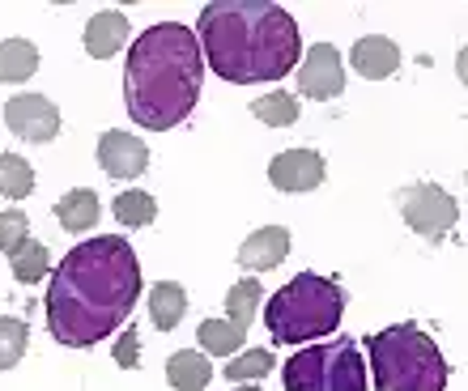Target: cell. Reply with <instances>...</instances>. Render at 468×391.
Listing matches in <instances>:
<instances>
[{"label": "cell", "instance_id": "cell-1", "mask_svg": "<svg viewBox=\"0 0 468 391\" xmlns=\"http://www.w3.org/2000/svg\"><path fill=\"white\" fill-rule=\"evenodd\" d=\"M141 293V259L120 234L77 243L51 272L48 332L69 349H94L128 323Z\"/></svg>", "mask_w": 468, "mask_h": 391}, {"label": "cell", "instance_id": "cell-2", "mask_svg": "<svg viewBox=\"0 0 468 391\" xmlns=\"http://www.w3.org/2000/svg\"><path fill=\"white\" fill-rule=\"evenodd\" d=\"M200 56L230 86L282 81L298 64L294 17L272 0H213L200 9Z\"/></svg>", "mask_w": 468, "mask_h": 391}, {"label": "cell", "instance_id": "cell-3", "mask_svg": "<svg viewBox=\"0 0 468 391\" xmlns=\"http://www.w3.org/2000/svg\"><path fill=\"white\" fill-rule=\"evenodd\" d=\"M205 81V56L197 35L179 22H158L141 30L123 64V102L141 128L171 132L192 115Z\"/></svg>", "mask_w": 468, "mask_h": 391}, {"label": "cell", "instance_id": "cell-4", "mask_svg": "<svg viewBox=\"0 0 468 391\" xmlns=\"http://www.w3.org/2000/svg\"><path fill=\"white\" fill-rule=\"evenodd\" d=\"M341 315H346V290L328 277L298 272L294 281L272 290L264 306V328L272 344H307L333 336L341 328Z\"/></svg>", "mask_w": 468, "mask_h": 391}, {"label": "cell", "instance_id": "cell-5", "mask_svg": "<svg viewBox=\"0 0 468 391\" xmlns=\"http://www.w3.org/2000/svg\"><path fill=\"white\" fill-rule=\"evenodd\" d=\"M370 366H375V391H443L447 362L431 332L418 323H392L367 341Z\"/></svg>", "mask_w": 468, "mask_h": 391}, {"label": "cell", "instance_id": "cell-6", "mask_svg": "<svg viewBox=\"0 0 468 391\" xmlns=\"http://www.w3.org/2000/svg\"><path fill=\"white\" fill-rule=\"evenodd\" d=\"M285 391H367V357L349 336L298 349L282 370Z\"/></svg>", "mask_w": 468, "mask_h": 391}, {"label": "cell", "instance_id": "cell-7", "mask_svg": "<svg viewBox=\"0 0 468 391\" xmlns=\"http://www.w3.org/2000/svg\"><path fill=\"white\" fill-rule=\"evenodd\" d=\"M396 205H400V213H405L409 226H413L421 238H431V243H439L443 234H452V226L460 221L456 196H447L443 187H434V184L405 187V192L396 196Z\"/></svg>", "mask_w": 468, "mask_h": 391}, {"label": "cell", "instance_id": "cell-8", "mask_svg": "<svg viewBox=\"0 0 468 391\" xmlns=\"http://www.w3.org/2000/svg\"><path fill=\"white\" fill-rule=\"evenodd\" d=\"M5 123H9L13 136H22V141H56L60 136V107L43 94H17L5 102Z\"/></svg>", "mask_w": 468, "mask_h": 391}, {"label": "cell", "instance_id": "cell-9", "mask_svg": "<svg viewBox=\"0 0 468 391\" xmlns=\"http://www.w3.org/2000/svg\"><path fill=\"white\" fill-rule=\"evenodd\" d=\"M298 90L315 102H328L346 90V69H341V51L333 43H315L307 51V60L298 69Z\"/></svg>", "mask_w": 468, "mask_h": 391}, {"label": "cell", "instance_id": "cell-10", "mask_svg": "<svg viewBox=\"0 0 468 391\" xmlns=\"http://www.w3.org/2000/svg\"><path fill=\"white\" fill-rule=\"evenodd\" d=\"M269 184L277 192H315L324 184V158L315 149H285L269 162Z\"/></svg>", "mask_w": 468, "mask_h": 391}, {"label": "cell", "instance_id": "cell-11", "mask_svg": "<svg viewBox=\"0 0 468 391\" xmlns=\"http://www.w3.org/2000/svg\"><path fill=\"white\" fill-rule=\"evenodd\" d=\"M99 166L112 179H136V174H145L149 166V149L136 141L133 132H102L99 141Z\"/></svg>", "mask_w": 468, "mask_h": 391}, {"label": "cell", "instance_id": "cell-12", "mask_svg": "<svg viewBox=\"0 0 468 391\" xmlns=\"http://www.w3.org/2000/svg\"><path fill=\"white\" fill-rule=\"evenodd\" d=\"M290 256V230L285 226H264L239 247V264L251 272H269Z\"/></svg>", "mask_w": 468, "mask_h": 391}, {"label": "cell", "instance_id": "cell-13", "mask_svg": "<svg viewBox=\"0 0 468 391\" xmlns=\"http://www.w3.org/2000/svg\"><path fill=\"white\" fill-rule=\"evenodd\" d=\"M123 43H128V17L120 9H99L86 22V56L112 60L115 51H123Z\"/></svg>", "mask_w": 468, "mask_h": 391}, {"label": "cell", "instance_id": "cell-14", "mask_svg": "<svg viewBox=\"0 0 468 391\" xmlns=\"http://www.w3.org/2000/svg\"><path fill=\"white\" fill-rule=\"evenodd\" d=\"M349 60H354V69L367 77V81H383V77H392L396 69H400V51H396L392 38L367 35V38H357L354 43Z\"/></svg>", "mask_w": 468, "mask_h": 391}, {"label": "cell", "instance_id": "cell-15", "mask_svg": "<svg viewBox=\"0 0 468 391\" xmlns=\"http://www.w3.org/2000/svg\"><path fill=\"white\" fill-rule=\"evenodd\" d=\"M187 315V290L179 281H158L149 290V319L158 332H175Z\"/></svg>", "mask_w": 468, "mask_h": 391}, {"label": "cell", "instance_id": "cell-16", "mask_svg": "<svg viewBox=\"0 0 468 391\" xmlns=\"http://www.w3.org/2000/svg\"><path fill=\"white\" fill-rule=\"evenodd\" d=\"M166 379H171L175 391H200V387H209L213 366H209V357L197 354V349H179L166 362Z\"/></svg>", "mask_w": 468, "mask_h": 391}, {"label": "cell", "instance_id": "cell-17", "mask_svg": "<svg viewBox=\"0 0 468 391\" xmlns=\"http://www.w3.org/2000/svg\"><path fill=\"white\" fill-rule=\"evenodd\" d=\"M56 221H60L64 230H73V234L90 230V226L99 221V196L90 192V187H77V192H69L60 205H56Z\"/></svg>", "mask_w": 468, "mask_h": 391}, {"label": "cell", "instance_id": "cell-18", "mask_svg": "<svg viewBox=\"0 0 468 391\" xmlns=\"http://www.w3.org/2000/svg\"><path fill=\"white\" fill-rule=\"evenodd\" d=\"M38 69V51L26 38H5L0 43V81H26Z\"/></svg>", "mask_w": 468, "mask_h": 391}, {"label": "cell", "instance_id": "cell-19", "mask_svg": "<svg viewBox=\"0 0 468 391\" xmlns=\"http://www.w3.org/2000/svg\"><path fill=\"white\" fill-rule=\"evenodd\" d=\"M197 336H200V344H205V354L230 357V354H239V344L247 341V328L230 323V319H205L197 328Z\"/></svg>", "mask_w": 468, "mask_h": 391}, {"label": "cell", "instance_id": "cell-20", "mask_svg": "<svg viewBox=\"0 0 468 391\" xmlns=\"http://www.w3.org/2000/svg\"><path fill=\"white\" fill-rule=\"evenodd\" d=\"M9 264H13V277L22 285H38L51 272V251L43 243H35V238H26V243L9 256Z\"/></svg>", "mask_w": 468, "mask_h": 391}, {"label": "cell", "instance_id": "cell-21", "mask_svg": "<svg viewBox=\"0 0 468 391\" xmlns=\"http://www.w3.org/2000/svg\"><path fill=\"white\" fill-rule=\"evenodd\" d=\"M30 192H35V166L22 153H0V196L22 200Z\"/></svg>", "mask_w": 468, "mask_h": 391}, {"label": "cell", "instance_id": "cell-22", "mask_svg": "<svg viewBox=\"0 0 468 391\" xmlns=\"http://www.w3.org/2000/svg\"><path fill=\"white\" fill-rule=\"evenodd\" d=\"M251 115H256L260 123H269V128H290V123L298 120V98L285 94V90H272V94L251 102Z\"/></svg>", "mask_w": 468, "mask_h": 391}, {"label": "cell", "instance_id": "cell-23", "mask_svg": "<svg viewBox=\"0 0 468 391\" xmlns=\"http://www.w3.org/2000/svg\"><path fill=\"white\" fill-rule=\"evenodd\" d=\"M112 213H115V221H123V226H149V221L158 217V205H154V196L149 192H120L112 200Z\"/></svg>", "mask_w": 468, "mask_h": 391}, {"label": "cell", "instance_id": "cell-24", "mask_svg": "<svg viewBox=\"0 0 468 391\" xmlns=\"http://www.w3.org/2000/svg\"><path fill=\"white\" fill-rule=\"evenodd\" d=\"M260 298H264V285H260V281H239V285H230V293H226V315H230V323L247 328V323L256 319Z\"/></svg>", "mask_w": 468, "mask_h": 391}, {"label": "cell", "instance_id": "cell-25", "mask_svg": "<svg viewBox=\"0 0 468 391\" xmlns=\"http://www.w3.org/2000/svg\"><path fill=\"white\" fill-rule=\"evenodd\" d=\"M26 341H30V328L22 319L0 315V370H13L26 357Z\"/></svg>", "mask_w": 468, "mask_h": 391}, {"label": "cell", "instance_id": "cell-26", "mask_svg": "<svg viewBox=\"0 0 468 391\" xmlns=\"http://www.w3.org/2000/svg\"><path fill=\"white\" fill-rule=\"evenodd\" d=\"M269 370H272L269 349H247L243 357H230V362H226V379L230 383H251V379H264Z\"/></svg>", "mask_w": 468, "mask_h": 391}, {"label": "cell", "instance_id": "cell-27", "mask_svg": "<svg viewBox=\"0 0 468 391\" xmlns=\"http://www.w3.org/2000/svg\"><path fill=\"white\" fill-rule=\"evenodd\" d=\"M26 238H30V217H26V213H17V208L0 213V251H5V256H13Z\"/></svg>", "mask_w": 468, "mask_h": 391}, {"label": "cell", "instance_id": "cell-28", "mask_svg": "<svg viewBox=\"0 0 468 391\" xmlns=\"http://www.w3.org/2000/svg\"><path fill=\"white\" fill-rule=\"evenodd\" d=\"M115 362H120L123 370H133L136 362H141V341H136V332H120V344H115Z\"/></svg>", "mask_w": 468, "mask_h": 391}, {"label": "cell", "instance_id": "cell-29", "mask_svg": "<svg viewBox=\"0 0 468 391\" xmlns=\"http://www.w3.org/2000/svg\"><path fill=\"white\" fill-rule=\"evenodd\" d=\"M239 391H260V387H239Z\"/></svg>", "mask_w": 468, "mask_h": 391}]
</instances>
